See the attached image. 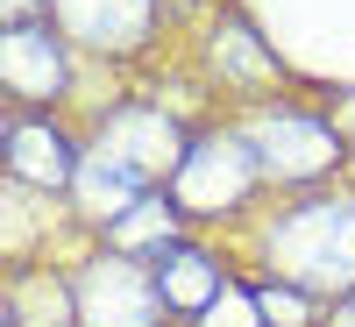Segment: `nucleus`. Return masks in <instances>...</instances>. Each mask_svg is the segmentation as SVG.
<instances>
[{"mask_svg":"<svg viewBox=\"0 0 355 327\" xmlns=\"http://www.w3.org/2000/svg\"><path fill=\"white\" fill-rule=\"evenodd\" d=\"M256 313H263V306L249 299V292H234V285H227L220 299H214V306L199 313V327H256Z\"/></svg>","mask_w":355,"mask_h":327,"instance_id":"11","label":"nucleus"},{"mask_svg":"<svg viewBox=\"0 0 355 327\" xmlns=\"http://www.w3.org/2000/svg\"><path fill=\"white\" fill-rule=\"evenodd\" d=\"M256 178H263V157L249 150V135H192L185 164L171 178V206L178 214H227L249 199Z\"/></svg>","mask_w":355,"mask_h":327,"instance_id":"4","label":"nucleus"},{"mask_svg":"<svg viewBox=\"0 0 355 327\" xmlns=\"http://www.w3.org/2000/svg\"><path fill=\"white\" fill-rule=\"evenodd\" d=\"M171 235H178V206L164 199H135L121 221H114V249H171Z\"/></svg>","mask_w":355,"mask_h":327,"instance_id":"10","label":"nucleus"},{"mask_svg":"<svg viewBox=\"0 0 355 327\" xmlns=\"http://www.w3.org/2000/svg\"><path fill=\"white\" fill-rule=\"evenodd\" d=\"M249 150L263 157V171H277V178H320L341 157L327 121H306V114H284V107L249 121Z\"/></svg>","mask_w":355,"mask_h":327,"instance_id":"5","label":"nucleus"},{"mask_svg":"<svg viewBox=\"0 0 355 327\" xmlns=\"http://www.w3.org/2000/svg\"><path fill=\"white\" fill-rule=\"evenodd\" d=\"M220 50H227V65H234V72H263V57L249 50V28H227V36H220Z\"/></svg>","mask_w":355,"mask_h":327,"instance_id":"13","label":"nucleus"},{"mask_svg":"<svg viewBox=\"0 0 355 327\" xmlns=\"http://www.w3.org/2000/svg\"><path fill=\"white\" fill-rule=\"evenodd\" d=\"M256 306H263V320H277V327H299L306 320V299H299V292H277V285H263Z\"/></svg>","mask_w":355,"mask_h":327,"instance_id":"12","label":"nucleus"},{"mask_svg":"<svg viewBox=\"0 0 355 327\" xmlns=\"http://www.w3.org/2000/svg\"><path fill=\"white\" fill-rule=\"evenodd\" d=\"M185 150H192L185 128H178L171 114H157V107H121V114H107L100 135H93V150L78 157V178H71V185H78V206L114 228V221L142 199V185L178 178Z\"/></svg>","mask_w":355,"mask_h":327,"instance_id":"1","label":"nucleus"},{"mask_svg":"<svg viewBox=\"0 0 355 327\" xmlns=\"http://www.w3.org/2000/svg\"><path fill=\"white\" fill-rule=\"evenodd\" d=\"M270 271L291 292H355V199H306L270 228Z\"/></svg>","mask_w":355,"mask_h":327,"instance_id":"2","label":"nucleus"},{"mask_svg":"<svg viewBox=\"0 0 355 327\" xmlns=\"http://www.w3.org/2000/svg\"><path fill=\"white\" fill-rule=\"evenodd\" d=\"M348 128H355V100H348Z\"/></svg>","mask_w":355,"mask_h":327,"instance_id":"16","label":"nucleus"},{"mask_svg":"<svg viewBox=\"0 0 355 327\" xmlns=\"http://www.w3.org/2000/svg\"><path fill=\"white\" fill-rule=\"evenodd\" d=\"M0 78H8L15 100H57L64 93V43L50 36V22H8Z\"/></svg>","mask_w":355,"mask_h":327,"instance_id":"7","label":"nucleus"},{"mask_svg":"<svg viewBox=\"0 0 355 327\" xmlns=\"http://www.w3.org/2000/svg\"><path fill=\"white\" fill-rule=\"evenodd\" d=\"M327 327H355V292H348V299L334 306V320H327Z\"/></svg>","mask_w":355,"mask_h":327,"instance_id":"15","label":"nucleus"},{"mask_svg":"<svg viewBox=\"0 0 355 327\" xmlns=\"http://www.w3.org/2000/svg\"><path fill=\"white\" fill-rule=\"evenodd\" d=\"M0 8H8V22H28L36 8H50V0H0Z\"/></svg>","mask_w":355,"mask_h":327,"instance_id":"14","label":"nucleus"},{"mask_svg":"<svg viewBox=\"0 0 355 327\" xmlns=\"http://www.w3.org/2000/svg\"><path fill=\"white\" fill-rule=\"evenodd\" d=\"M8 171L21 178V185H71L78 178V157H71V142L57 135L50 121H8Z\"/></svg>","mask_w":355,"mask_h":327,"instance_id":"8","label":"nucleus"},{"mask_svg":"<svg viewBox=\"0 0 355 327\" xmlns=\"http://www.w3.org/2000/svg\"><path fill=\"white\" fill-rule=\"evenodd\" d=\"M50 15L64 36H78L85 50H135L157 22V0H50Z\"/></svg>","mask_w":355,"mask_h":327,"instance_id":"6","label":"nucleus"},{"mask_svg":"<svg viewBox=\"0 0 355 327\" xmlns=\"http://www.w3.org/2000/svg\"><path fill=\"white\" fill-rule=\"evenodd\" d=\"M157 285H164V299H171V313H206L227 292V278H220V263L206 256V249H185V242H171V249H157Z\"/></svg>","mask_w":355,"mask_h":327,"instance_id":"9","label":"nucleus"},{"mask_svg":"<svg viewBox=\"0 0 355 327\" xmlns=\"http://www.w3.org/2000/svg\"><path fill=\"white\" fill-rule=\"evenodd\" d=\"M71 306H78V327H164L171 299L157 285V263H135L121 249H107L71 278Z\"/></svg>","mask_w":355,"mask_h":327,"instance_id":"3","label":"nucleus"}]
</instances>
